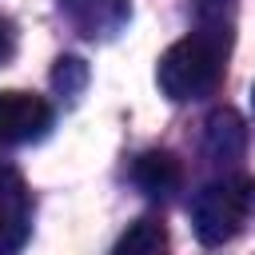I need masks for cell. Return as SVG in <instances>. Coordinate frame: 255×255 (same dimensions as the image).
Segmentation results:
<instances>
[{
    "label": "cell",
    "instance_id": "6da1fadb",
    "mask_svg": "<svg viewBox=\"0 0 255 255\" xmlns=\"http://www.w3.org/2000/svg\"><path fill=\"white\" fill-rule=\"evenodd\" d=\"M227 44H231L227 28H195L183 40H175L155 64L159 92L175 104L211 96L227 68Z\"/></svg>",
    "mask_w": 255,
    "mask_h": 255
},
{
    "label": "cell",
    "instance_id": "7a4b0ae2",
    "mask_svg": "<svg viewBox=\"0 0 255 255\" xmlns=\"http://www.w3.org/2000/svg\"><path fill=\"white\" fill-rule=\"evenodd\" d=\"M251 203H255V179H247V175H223V179L207 183V187L191 199L195 239H199L203 247H223V243L235 239L239 227L247 223Z\"/></svg>",
    "mask_w": 255,
    "mask_h": 255
},
{
    "label": "cell",
    "instance_id": "3957f363",
    "mask_svg": "<svg viewBox=\"0 0 255 255\" xmlns=\"http://www.w3.org/2000/svg\"><path fill=\"white\" fill-rule=\"evenodd\" d=\"M52 128V104L32 92H0V147L44 139Z\"/></svg>",
    "mask_w": 255,
    "mask_h": 255
},
{
    "label": "cell",
    "instance_id": "277c9868",
    "mask_svg": "<svg viewBox=\"0 0 255 255\" xmlns=\"http://www.w3.org/2000/svg\"><path fill=\"white\" fill-rule=\"evenodd\" d=\"M32 235V195L16 167L0 163V255H20Z\"/></svg>",
    "mask_w": 255,
    "mask_h": 255
},
{
    "label": "cell",
    "instance_id": "5b68a950",
    "mask_svg": "<svg viewBox=\"0 0 255 255\" xmlns=\"http://www.w3.org/2000/svg\"><path fill=\"white\" fill-rule=\"evenodd\" d=\"M60 12L88 40H108L131 20V0H60Z\"/></svg>",
    "mask_w": 255,
    "mask_h": 255
},
{
    "label": "cell",
    "instance_id": "8992f818",
    "mask_svg": "<svg viewBox=\"0 0 255 255\" xmlns=\"http://www.w3.org/2000/svg\"><path fill=\"white\" fill-rule=\"evenodd\" d=\"M203 151L211 163H235L247 151V128L239 120V112L231 108H215L203 124Z\"/></svg>",
    "mask_w": 255,
    "mask_h": 255
},
{
    "label": "cell",
    "instance_id": "52a82bcc",
    "mask_svg": "<svg viewBox=\"0 0 255 255\" xmlns=\"http://www.w3.org/2000/svg\"><path fill=\"white\" fill-rule=\"evenodd\" d=\"M131 179H135V187H139L147 199H167V195L179 187L183 171H179V159H175L171 151H143V155L131 163Z\"/></svg>",
    "mask_w": 255,
    "mask_h": 255
},
{
    "label": "cell",
    "instance_id": "ba28073f",
    "mask_svg": "<svg viewBox=\"0 0 255 255\" xmlns=\"http://www.w3.org/2000/svg\"><path fill=\"white\" fill-rule=\"evenodd\" d=\"M167 223L155 219V215H143L135 219L112 247V255H167Z\"/></svg>",
    "mask_w": 255,
    "mask_h": 255
},
{
    "label": "cell",
    "instance_id": "9c48e42d",
    "mask_svg": "<svg viewBox=\"0 0 255 255\" xmlns=\"http://www.w3.org/2000/svg\"><path fill=\"white\" fill-rule=\"evenodd\" d=\"M52 84H56V92H64V96L84 92V84H88V64L76 60V56H60V60H56V72H52Z\"/></svg>",
    "mask_w": 255,
    "mask_h": 255
},
{
    "label": "cell",
    "instance_id": "30bf717a",
    "mask_svg": "<svg viewBox=\"0 0 255 255\" xmlns=\"http://www.w3.org/2000/svg\"><path fill=\"white\" fill-rule=\"evenodd\" d=\"M231 12H235V0H195L199 28H227L231 32Z\"/></svg>",
    "mask_w": 255,
    "mask_h": 255
},
{
    "label": "cell",
    "instance_id": "8fae6325",
    "mask_svg": "<svg viewBox=\"0 0 255 255\" xmlns=\"http://www.w3.org/2000/svg\"><path fill=\"white\" fill-rule=\"evenodd\" d=\"M16 52V32H12V20L0 16V64H8Z\"/></svg>",
    "mask_w": 255,
    "mask_h": 255
},
{
    "label": "cell",
    "instance_id": "7c38bea8",
    "mask_svg": "<svg viewBox=\"0 0 255 255\" xmlns=\"http://www.w3.org/2000/svg\"><path fill=\"white\" fill-rule=\"evenodd\" d=\"M251 108H255V88H251Z\"/></svg>",
    "mask_w": 255,
    "mask_h": 255
}]
</instances>
